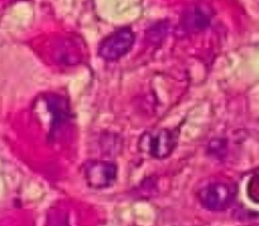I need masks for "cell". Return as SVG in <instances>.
Returning <instances> with one entry per match:
<instances>
[{
	"label": "cell",
	"instance_id": "6da1fadb",
	"mask_svg": "<svg viewBox=\"0 0 259 226\" xmlns=\"http://www.w3.org/2000/svg\"><path fill=\"white\" fill-rule=\"evenodd\" d=\"M237 197V187L228 181H214L197 192L200 205L209 211L219 212L229 209Z\"/></svg>",
	"mask_w": 259,
	"mask_h": 226
},
{
	"label": "cell",
	"instance_id": "7a4b0ae2",
	"mask_svg": "<svg viewBox=\"0 0 259 226\" xmlns=\"http://www.w3.org/2000/svg\"><path fill=\"white\" fill-rule=\"evenodd\" d=\"M179 142V134L171 129H154L147 131L139 139V149L154 159H164L174 153Z\"/></svg>",
	"mask_w": 259,
	"mask_h": 226
},
{
	"label": "cell",
	"instance_id": "3957f363",
	"mask_svg": "<svg viewBox=\"0 0 259 226\" xmlns=\"http://www.w3.org/2000/svg\"><path fill=\"white\" fill-rule=\"evenodd\" d=\"M134 40L136 35L131 28H120L101 42L99 56L105 61H118L132 50Z\"/></svg>",
	"mask_w": 259,
	"mask_h": 226
},
{
	"label": "cell",
	"instance_id": "277c9868",
	"mask_svg": "<svg viewBox=\"0 0 259 226\" xmlns=\"http://www.w3.org/2000/svg\"><path fill=\"white\" fill-rule=\"evenodd\" d=\"M83 177L88 186L96 190L108 189L113 186L118 176V167L109 161H89L83 164Z\"/></svg>",
	"mask_w": 259,
	"mask_h": 226
},
{
	"label": "cell",
	"instance_id": "5b68a950",
	"mask_svg": "<svg viewBox=\"0 0 259 226\" xmlns=\"http://www.w3.org/2000/svg\"><path fill=\"white\" fill-rule=\"evenodd\" d=\"M211 15L204 7H194L184 15V27L187 30H201L210 24Z\"/></svg>",
	"mask_w": 259,
	"mask_h": 226
},
{
	"label": "cell",
	"instance_id": "8992f818",
	"mask_svg": "<svg viewBox=\"0 0 259 226\" xmlns=\"http://www.w3.org/2000/svg\"><path fill=\"white\" fill-rule=\"evenodd\" d=\"M66 104L67 103L60 96L51 95L47 99V108L51 113V118H52V124H51L52 130L55 128L60 129L61 125L67 120L68 109Z\"/></svg>",
	"mask_w": 259,
	"mask_h": 226
},
{
	"label": "cell",
	"instance_id": "52a82bcc",
	"mask_svg": "<svg viewBox=\"0 0 259 226\" xmlns=\"http://www.w3.org/2000/svg\"><path fill=\"white\" fill-rule=\"evenodd\" d=\"M247 195L250 201L259 205V171L255 172L248 181Z\"/></svg>",
	"mask_w": 259,
	"mask_h": 226
},
{
	"label": "cell",
	"instance_id": "ba28073f",
	"mask_svg": "<svg viewBox=\"0 0 259 226\" xmlns=\"http://www.w3.org/2000/svg\"><path fill=\"white\" fill-rule=\"evenodd\" d=\"M50 226H68V225H67V221H66V219H62V215H58V216L53 217V219L51 220Z\"/></svg>",
	"mask_w": 259,
	"mask_h": 226
}]
</instances>
